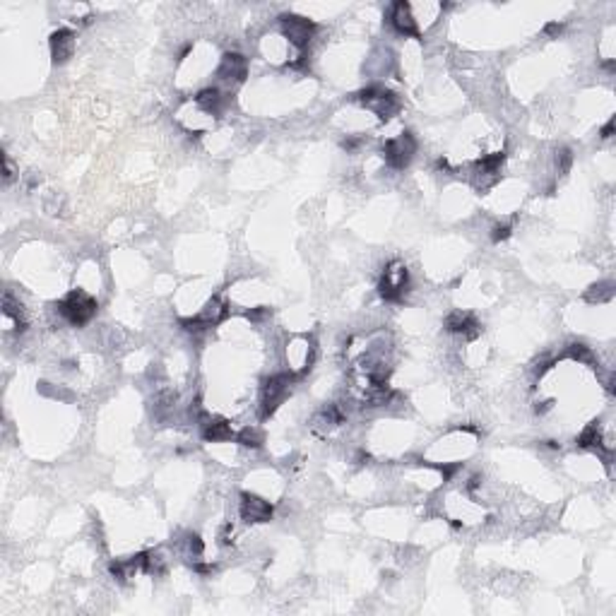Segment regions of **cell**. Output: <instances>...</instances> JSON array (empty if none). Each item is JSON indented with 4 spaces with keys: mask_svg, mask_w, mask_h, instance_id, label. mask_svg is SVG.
Instances as JSON below:
<instances>
[{
    "mask_svg": "<svg viewBox=\"0 0 616 616\" xmlns=\"http://www.w3.org/2000/svg\"><path fill=\"white\" fill-rule=\"evenodd\" d=\"M58 313L68 320L70 325L80 328V325H87L97 313V299L90 297L87 292L82 289H75V292L68 294L63 301H58Z\"/></svg>",
    "mask_w": 616,
    "mask_h": 616,
    "instance_id": "1",
    "label": "cell"
},
{
    "mask_svg": "<svg viewBox=\"0 0 616 616\" xmlns=\"http://www.w3.org/2000/svg\"><path fill=\"white\" fill-rule=\"evenodd\" d=\"M357 99L361 101L366 108H371V111L376 113L381 121H390V118L400 111V99H397L395 92L386 90V87H378V85L361 90Z\"/></svg>",
    "mask_w": 616,
    "mask_h": 616,
    "instance_id": "2",
    "label": "cell"
},
{
    "mask_svg": "<svg viewBox=\"0 0 616 616\" xmlns=\"http://www.w3.org/2000/svg\"><path fill=\"white\" fill-rule=\"evenodd\" d=\"M410 289V272L402 263H390L383 272L381 282H378V292H381L383 301L397 304Z\"/></svg>",
    "mask_w": 616,
    "mask_h": 616,
    "instance_id": "3",
    "label": "cell"
},
{
    "mask_svg": "<svg viewBox=\"0 0 616 616\" xmlns=\"http://www.w3.org/2000/svg\"><path fill=\"white\" fill-rule=\"evenodd\" d=\"M414 155H417V140H414L412 132H402V135H397V137H390V140H386V145H383V159H386V164L390 166V169L400 171V169H405V166H410Z\"/></svg>",
    "mask_w": 616,
    "mask_h": 616,
    "instance_id": "4",
    "label": "cell"
},
{
    "mask_svg": "<svg viewBox=\"0 0 616 616\" xmlns=\"http://www.w3.org/2000/svg\"><path fill=\"white\" fill-rule=\"evenodd\" d=\"M289 388H292V376H289V373H277V376L268 378V383H265V388H263V397H260L263 419H268L270 414H275V410L287 400Z\"/></svg>",
    "mask_w": 616,
    "mask_h": 616,
    "instance_id": "5",
    "label": "cell"
},
{
    "mask_svg": "<svg viewBox=\"0 0 616 616\" xmlns=\"http://www.w3.org/2000/svg\"><path fill=\"white\" fill-rule=\"evenodd\" d=\"M279 27H282L284 37L289 39V43L297 48H306L315 34V22H310L308 17H301V14H282Z\"/></svg>",
    "mask_w": 616,
    "mask_h": 616,
    "instance_id": "6",
    "label": "cell"
},
{
    "mask_svg": "<svg viewBox=\"0 0 616 616\" xmlns=\"http://www.w3.org/2000/svg\"><path fill=\"white\" fill-rule=\"evenodd\" d=\"M239 513L246 522L250 525H260V522H270L275 515V508L270 501L260 499L255 494H241V506H239Z\"/></svg>",
    "mask_w": 616,
    "mask_h": 616,
    "instance_id": "7",
    "label": "cell"
},
{
    "mask_svg": "<svg viewBox=\"0 0 616 616\" xmlns=\"http://www.w3.org/2000/svg\"><path fill=\"white\" fill-rule=\"evenodd\" d=\"M217 77L226 85H241L248 77V61L241 53H224L217 68Z\"/></svg>",
    "mask_w": 616,
    "mask_h": 616,
    "instance_id": "8",
    "label": "cell"
},
{
    "mask_svg": "<svg viewBox=\"0 0 616 616\" xmlns=\"http://www.w3.org/2000/svg\"><path fill=\"white\" fill-rule=\"evenodd\" d=\"M504 161H506L504 152H496V155L481 157V159L475 164V183H477V188L486 190L489 186H494L496 181H499V174H501V166H504Z\"/></svg>",
    "mask_w": 616,
    "mask_h": 616,
    "instance_id": "9",
    "label": "cell"
},
{
    "mask_svg": "<svg viewBox=\"0 0 616 616\" xmlns=\"http://www.w3.org/2000/svg\"><path fill=\"white\" fill-rule=\"evenodd\" d=\"M75 41L77 39L70 29H58V32H53L51 41H48V46H51V61L56 66H63V63L70 61L72 53H75Z\"/></svg>",
    "mask_w": 616,
    "mask_h": 616,
    "instance_id": "10",
    "label": "cell"
},
{
    "mask_svg": "<svg viewBox=\"0 0 616 616\" xmlns=\"http://www.w3.org/2000/svg\"><path fill=\"white\" fill-rule=\"evenodd\" d=\"M446 328H448V332L462 335V337H467V339H475L477 335L481 332L479 320H477L472 313H467V310H453V313L446 318Z\"/></svg>",
    "mask_w": 616,
    "mask_h": 616,
    "instance_id": "11",
    "label": "cell"
},
{
    "mask_svg": "<svg viewBox=\"0 0 616 616\" xmlns=\"http://www.w3.org/2000/svg\"><path fill=\"white\" fill-rule=\"evenodd\" d=\"M390 24L397 34L402 37H414L419 39V27H417V19L412 14V5L410 3H395L390 10Z\"/></svg>",
    "mask_w": 616,
    "mask_h": 616,
    "instance_id": "12",
    "label": "cell"
},
{
    "mask_svg": "<svg viewBox=\"0 0 616 616\" xmlns=\"http://www.w3.org/2000/svg\"><path fill=\"white\" fill-rule=\"evenodd\" d=\"M200 428H203V438L212 443H224L234 438V431H231V424L221 417H207L203 414L200 417Z\"/></svg>",
    "mask_w": 616,
    "mask_h": 616,
    "instance_id": "13",
    "label": "cell"
},
{
    "mask_svg": "<svg viewBox=\"0 0 616 616\" xmlns=\"http://www.w3.org/2000/svg\"><path fill=\"white\" fill-rule=\"evenodd\" d=\"M195 103H198L205 113L219 116V113L224 111V106H226V97L221 95L217 87H207V90H203L198 97H195Z\"/></svg>",
    "mask_w": 616,
    "mask_h": 616,
    "instance_id": "14",
    "label": "cell"
},
{
    "mask_svg": "<svg viewBox=\"0 0 616 616\" xmlns=\"http://www.w3.org/2000/svg\"><path fill=\"white\" fill-rule=\"evenodd\" d=\"M602 428H599V421H593L583 428V433L578 436V446L588 448V450H602Z\"/></svg>",
    "mask_w": 616,
    "mask_h": 616,
    "instance_id": "15",
    "label": "cell"
},
{
    "mask_svg": "<svg viewBox=\"0 0 616 616\" xmlns=\"http://www.w3.org/2000/svg\"><path fill=\"white\" fill-rule=\"evenodd\" d=\"M585 299L590 304H604V301H612L614 299V282H597L585 292Z\"/></svg>",
    "mask_w": 616,
    "mask_h": 616,
    "instance_id": "16",
    "label": "cell"
},
{
    "mask_svg": "<svg viewBox=\"0 0 616 616\" xmlns=\"http://www.w3.org/2000/svg\"><path fill=\"white\" fill-rule=\"evenodd\" d=\"M226 313H229V310H226L224 304H221L219 299H212V301H207V306L203 313H200V318L212 328V325H219L221 320L226 318Z\"/></svg>",
    "mask_w": 616,
    "mask_h": 616,
    "instance_id": "17",
    "label": "cell"
},
{
    "mask_svg": "<svg viewBox=\"0 0 616 616\" xmlns=\"http://www.w3.org/2000/svg\"><path fill=\"white\" fill-rule=\"evenodd\" d=\"M3 313H5V318H10V320H14V325H17V330H24V318H22V304H14V299H12V294H5V299H3Z\"/></svg>",
    "mask_w": 616,
    "mask_h": 616,
    "instance_id": "18",
    "label": "cell"
},
{
    "mask_svg": "<svg viewBox=\"0 0 616 616\" xmlns=\"http://www.w3.org/2000/svg\"><path fill=\"white\" fill-rule=\"evenodd\" d=\"M236 441H239L241 446H246V448H260L265 443V436H263V431H258V428L246 426L244 431L236 436Z\"/></svg>",
    "mask_w": 616,
    "mask_h": 616,
    "instance_id": "19",
    "label": "cell"
},
{
    "mask_svg": "<svg viewBox=\"0 0 616 616\" xmlns=\"http://www.w3.org/2000/svg\"><path fill=\"white\" fill-rule=\"evenodd\" d=\"M568 357L573 359V361H580V364H588V366H595V354L590 347H585V344L580 342H573L568 347Z\"/></svg>",
    "mask_w": 616,
    "mask_h": 616,
    "instance_id": "20",
    "label": "cell"
},
{
    "mask_svg": "<svg viewBox=\"0 0 616 616\" xmlns=\"http://www.w3.org/2000/svg\"><path fill=\"white\" fill-rule=\"evenodd\" d=\"M181 328H183L186 332H205L210 325H207L200 315H195V318H181Z\"/></svg>",
    "mask_w": 616,
    "mask_h": 616,
    "instance_id": "21",
    "label": "cell"
},
{
    "mask_svg": "<svg viewBox=\"0 0 616 616\" xmlns=\"http://www.w3.org/2000/svg\"><path fill=\"white\" fill-rule=\"evenodd\" d=\"M186 551H188L190 556H203V551H205L203 539H200L198 535H186Z\"/></svg>",
    "mask_w": 616,
    "mask_h": 616,
    "instance_id": "22",
    "label": "cell"
},
{
    "mask_svg": "<svg viewBox=\"0 0 616 616\" xmlns=\"http://www.w3.org/2000/svg\"><path fill=\"white\" fill-rule=\"evenodd\" d=\"M570 161H573V155H570L568 147H561L559 152H556V166H559L561 174H566V171L570 169Z\"/></svg>",
    "mask_w": 616,
    "mask_h": 616,
    "instance_id": "23",
    "label": "cell"
},
{
    "mask_svg": "<svg viewBox=\"0 0 616 616\" xmlns=\"http://www.w3.org/2000/svg\"><path fill=\"white\" fill-rule=\"evenodd\" d=\"M510 229H513L510 224H496L494 231H491V241H494V244H501V241H506L510 236Z\"/></svg>",
    "mask_w": 616,
    "mask_h": 616,
    "instance_id": "24",
    "label": "cell"
},
{
    "mask_svg": "<svg viewBox=\"0 0 616 616\" xmlns=\"http://www.w3.org/2000/svg\"><path fill=\"white\" fill-rule=\"evenodd\" d=\"M359 145H361V137H347V140L342 142V147H344V150H347V152H354Z\"/></svg>",
    "mask_w": 616,
    "mask_h": 616,
    "instance_id": "25",
    "label": "cell"
},
{
    "mask_svg": "<svg viewBox=\"0 0 616 616\" xmlns=\"http://www.w3.org/2000/svg\"><path fill=\"white\" fill-rule=\"evenodd\" d=\"M544 32L549 34V37H559V34L564 32V24H556V22H551V24H546V27H544Z\"/></svg>",
    "mask_w": 616,
    "mask_h": 616,
    "instance_id": "26",
    "label": "cell"
},
{
    "mask_svg": "<svg viewBox=\"0 0 616 616\" xmlns=\"http://www.w3.org/2000/svg\"><path fill=\"white\" fill-rule=\"evenodd\" d=\"M612 135H614V118L607 123V126L602 128V137H604V140H609V137H612Z\"/></svg>",
    "mask_w": 616,
    "mask_h": 616,
    "instance_id": "27",
    "label": "cell"
},
{
    "mask_svg": "<svg viewBox=\"0 0 616 616\" xmlns=\"http://www.w3.org/2000/svg\"><path fill=\"white\" fill-rule=\"evenodd\" d=\"M12 179V166H10V159L5 157V181Z\"/></svg>",
    "mask_w": 616,
    "mask_h": 616,
    "instance_id": "28",
    "label": "cell"
}]
</instances>
